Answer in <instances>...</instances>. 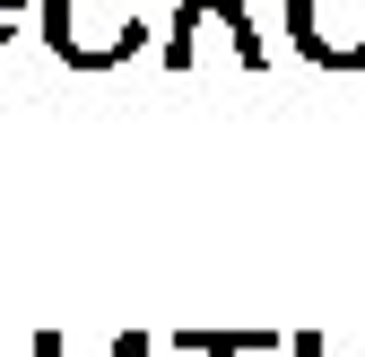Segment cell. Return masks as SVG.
<instances>
[{
  "label": "cell",
  "mask_w": 365,
  "mask_h": 357,
  "mask_svg": "<svg viewBox=\"0 0 365 357\" xmlns=\"http://www.w3.org/2000/svg\"><path fill=\"white\" fill-rule=\"evenodd\" d=\"M287 35L313 70H365V0H287Z\"/></svg>",
  "instance_id": "cell-3"
},
{
  "label": "cell",
  "mask_w": 365,
  "mask_h": 357,
  "mask_svg": "<svg viewBox=\"0 0 365 357\" xmlns=\"http://www.w3.org/2000/svg\"><path fill=\"white\" fill-rule=\"evenodd\" d=\"M287 357H322V331H296V340H287Z\"/></svg>",
  "instance_id": "cell-6"
},
{
  "label": "cell",
  "mask_w": 365,
  "mask_h": 357,
  "mask_svg": "<svg viewBox=\"0 0 365 357\" xmlns=\"http://www.w3.org/2000/svg\"><path fill=\"white\" fill-rule=\"evenodd\" d=\"M9 35H18V18H0V44H9Z\"/></svg>",
  "instance_id": "cell-8"
},
{
  "label": "cell",
  "mask_w": 365,
  "mask_h": 357,
  "mask_svg": "<svg viewBox=\"0 0 365 357\" xmlns=\"http://www.w3.org/2000/svg\"><path fill=\"white\" fill-rule=\"evenodd\" d=\"M26 357H70V340H61V331H43V340H35ZM105 357H157V340H148V331H122V340H113Z\"/></svg>",
  "instance_id": "cell-5"
},
{
  "label": "cell",
  "mask_w": 365,
  "mask_h": 357,
  "mask_svg": "<svg viewBox=\"0 0 365 357\" xmlns=\"http://www.w3.org/2000/svg\"><path fill=\"white\" fill-rule=\"evenodd\" d=\"M200 35H226V53H235L244 70H269V44H261V26H252V0H174L157 61H165V70H192V61H200Z\"/></svg>",
  "instance_id": "cell-2"
},
{
  "label": "cell",
  "mask_w": 365,
  "mask_h": 357,
  "mask_svg": "<svg viewBox=\"0 0 365 357\" xmlns=\"http://www.w3.org/2000/svg\"><path fill=\"white\" fill-rule=\"evenodd\" d=\"M0 357H9V340H0Z\"/></svg>",
  "instance_id": "cell-9"
},
{
  "label": "cell",
  "mask_w": 365,
  "mask_h": 357,
  "mask_svg": "<svg viewBox=\"0 0 365 357\" xmlns=\"http://www.w3.org/2000/svg\"><path fill=\"white\" fill-rule=\"evenodd\" d=\"M174 357H279L287 331H174Z\"/></svg>",
  "instance_id": "cell-4"
},
{
  "label": "cell",
  "mask_w": 365,
  "mask_h": 357,
  "mask_svg": "<svg viewBox=\"0 0 365 357\" xmlns=\"http://www.w3.org/2000/svg\"><path fill=\"white\" fill-rule=\"evenodd\" d=\"M18 9H26V0H0V18H18Z\"/></svg>",
  "instance_id": "cell-7"
},
{
  "label": "cell",
  "mask_w": 365,
  "mask_h": 357,
  "mask_svg": "<svg viewBox=\"0 0 365 357\" xmlns=\"http://www.w3.org/2000/svg\"><path fill=\"white\" fill-rule=\"evenodd\" d=\"M35 9H43V44L61 70H122L130 53H148L174 0H35Z\"/></svg>",
  "instance_id": "cell-1"
}]
</instances>
